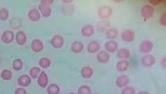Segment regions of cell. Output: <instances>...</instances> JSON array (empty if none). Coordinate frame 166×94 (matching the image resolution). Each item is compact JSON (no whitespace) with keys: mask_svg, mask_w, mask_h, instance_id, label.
I'll use <instances>...</instances> for the list:
<instances>
[{"mask_svg":"<svg viewBox=\"0 0 166 94\" xmlns=\"http://www.w3.org/2000/svg\"><path fill=\"white\" fill-rule=\"evenodd\" d=\"M117 55L119 58H128L130 56V52L129 50L127 49L121 48L118 50Z\"/></svg>","mask_w":166,"mask_h":94,"instance_id":"7402d4cb","label":"cell"},{"mask_svg":"<svg viewBox=\"0 0 166 94\" xmlns=\"http://www.w3.org/2000/svg\"><path fill=\"white\" fill-rule=\"evenodd\" d=\"M94 27L91 25H87L83 27L81 30L82 35L86 37H90L94 32Z\"/></svg>","mask_w":166,"mask_h":94,"instance_id":"9a60e30c","label":"cell"},{"mask_svg":"<svg viewBox=\"0 0 166 94\" xmlns=\"http://www.w3.org/2000/svg\"><path fill=\"white\" fill-rule=\"evenodd\" d=\"M123 40L126 42H133L135 39V33L132 31L128 30L124 31L122 35Z\"/></svg>","mask_w":166,"mask_h":94,"instance_id":"4fadbf2b","label":"cell"},{"mask_svg":"<svg viewBox=\"0 0 166 94\" xmlns=\"http://www.w3.org/2000/svg\"><path fill=\"white\" fill-rule=\"evenodd\" d=\"M39 85L43 88L47 86L48 83V78L47 75L44 71H42L40 73L37 80Z\"/></svg>","mask_w":166,"mask_h":94,"instance_id":"9c48e42d","label":"cell"},{"mask_svg":"<svg viewBox=\"0 0 166 94\" xmlns=\"http://www.w3.org/2000/svg\"><path fill=\"white\" fill-rule=\"evenodd\" d=\"M13 68L16 70H19L21 69L22 67V63L21 59H16L13 62Z\"/></svg>","mask_w":166,"mask_h":94,"instance_id":"4316f807","label":"cell"},{"mask_svg":"<svg viewBox=\"0 0 166 94\" xmlns=\"http://www.w3.org/2000/svg\"><path fill=\"white\" fill-rule=\"evenodd\" d=\"M137 94H150V93L147 91H141L139 92Z\"/></svg>","mask_w":166,"mask_h":94,"instance_id":"836d02e7","label":"cell"},{"mask_svg":"<svg viewBox=\"0 0 166 94\" xmlns=\"http://www.w3.org/2000/svg\"><path fill=\"white\" fill-rule=\"evenodd\" d=\"M9 15V11L7 9L3 8L0 9V20L6 21L8 19Z\"/></svg>","mask_w":166,"mask_h":94,"instance_id":"d4e9b609","label":"cell"},{"mask_svg":"<svg viewBox=\"0 0 166 94\" xmlns=\"http://www.w3.org/2000/svg\"><path fill=\"white\" fill-rule=\"evenodd\" d=\"M112 9L109 6H105L101 8L98 11V15L102 19H105L110 17L112 14Z\"/></svg>","mask_w":166,"mask_h":94,"instance_id":"5b68a950","label":"cell"},{"mask_svg":"<svg viewBox=\"0 0 166 94\" xmlns=\"http://www.w3.org/2000/svg\"><path fill=\"white\" fill-rule=\"evenodd\" d=\"M64 43V38L60 36L56 35L54 36L50 41L51 45L56 49L62 47Z\"/></svg>","mask_w":166,"mask_h":94,"instance_id":"3957f363","label":"cell"},{"mask_svg":"<svg viewBox=\"0 0 166 94\" xmlns=\"http://www.w3.org/2000/svg\"><path fill=\"white\" fill-rule=\"evenodd\" d=\"M106 50L111 53L115 52L118 48V43L115 41H110L107 42L105 45Z\"/></svg>","mask_w":166,"mask_h":94,"instance_id":"2e32d148","label":"cell"},{"mask_svg":"<svg viewBox=\"0 0 166 94\" xmlns=\"http://www.w3.org/2000/svg\"><path fill=\"white\" fill-rule=\"evenodd\" d=\"M100 48V46L98 42L92 41L89 43L87 47V50L90 53H94L98 51Z\"/></svg>","mask_w":166,"mask_h":94,"instance_id":"ffe728a7","label":"cell"},{"mask_svg":"<svg viewBox=\"0 0 166 94\" xmlns=\"http://www.w3.org/2000/svg\"><path fill=\"white\" fill-rule=\"evenodd\" d=\"M149 2L152 5L154 6L157 5H158L161 4L162 2V1L161 0H151V1H149Z\"/></svg>","mask_w":166,"mask_h":94,"instance_id":"4dcf8cb0","label":"cell"},{"mask_svg":"<svg viewBox=\"0 0 166 94\" xmlns=\"http://www.w3.org/2000/svg\"><path fill=\"white\" fill-rule=\"evenodd\" d=\"M142 17L145 20L151 18L153 13V8L150 5H146L143 7L141 11Z\"/></svg>","mask_w":166,"mask_h":94,"instance_id":"6da1fadb","label":"cell"},{"mask_svg":"<svg viewBox=\"0 0 166 94\" xmlns=\"http://www.w3.org/2000/svg\"><path fill=\"white\" fill-rule=\"evenodd\" d=\"M53 2V1H51V0H50V1H42L41 2V3H43L49 5L52 4Z\"/></svg>","mask_w":166,"mask_h":94,"instance_id":"1f68e13d","label":"cell"},{"mask_svg":"<svg viewBox=\"0 0 166 94\" xmlns=\"http://www.w3.org/2000/svg\"><path fill=\"white\" fill-rule=\"evenodd\" d=\"M129 79L127 76L122 75L118 77L116 80V85L119 88H125L129 85Z\"/></svg>","mask_w":166,"mask_h":94,"instance_id":"277c9868","label":"cell"},{"mask_svg":"<svg viewBox=\"0 0 166 94\" xmlns=\"http://www.w3.org/2000/svg\"><path fill=\"white\" fill-rule=\"evenodd\" d=\"M38 9L45 17H49L51 14V9L49 5L41 3L39 5Z\"/></svg>","mask_w":166,"mask_h":94,"instance_id":"30bf717a","label":"cell"},{"mask_svg":"<svg viewBox=\"0 0 166 94\" xmlns=\"http://www.w3.org/2000/svg\"><path fill=\"white\" fill-rule=\"evenodd\" d=\"M70 94H76L75 93L72 92L70 93Z\"/></svg>","mask_w":166,"mask_h":94,"instance_id":"d590c367","label":"cell"},{"mask_svg":"<svg viewBox=\"0 0 166 94\" xmlns=\"http://www.w3.org/2000/svg\"><path fill=\"white\" fill-rule=\"evenodd\" d=\"M156 58L152 55H148L143 57L141 59V63L145 67H150L155 63Z\"/></svg>","mask_w":166,"mask_h":94,"instance_id":"7a4b0ae2","label":"cell"},{"mask_svg":"<svg viewBox=\"0 0 166 94\" xmlns=\"http://www.w3.org/2000/svg\"><path fill=\"white\" fill-rule=\"evenodd\" d=\"M41 70L39 68L34 67L32 68L30 71V74L33 78H36L41 73Z\"/></svg>","mask_w":166,"mask_h":94,"instance_id":"f1b7e54d","label":"cell"},{"mask_svg":"<svg viewBox=\"0 0 166 94\" xmlns=\"http://www.w3.org/2000/svg\"><path fill=\"white\" fill-rule=\"evenodd\" d=\"M44 48L42 42L38 39H33L31 43V48L32 50L36 53L41 51Z\"/></svg>","mask_w":166,"mask_h":94,"instance_id":"ba28073f","label":"cell"},{"mask_svg":"<svg viewBox=\"0 0 166 94\" xmlns=\"http://www.w3.org/2000/svg\"><path fill=\"white\" fill-rule=\"evenodd\" d=\"M153 47V44L150 41L146 40L143 42L140 45L141 51L144 53L151 51Z\"/></svg>","mask_w":166,"mask_h":94,"instance_id":"8fae6325","label":"cell"},{"mask_svg":"<svg viewBox=\"0 0 166 94\" xmlns=\"http://www.w3.org/2000/svg\"><path fill=\"white\" fill-rule=\"evenodd\" d=\"M161 63L163 67L165 68H166V58L165 57L162 59Z\"/></svg>","mask_w":166,"mask_h":94,"instance_id":"d6a6232c","label":"cell"},{"mask_svg":"<svg viewBox=\"0 0 166 94\" xmlns=\"http://www.w3.org/2000/svg\"><path fill=\"white\" fill-rule=\"evenodd\" d=\"M60 91V89L59 86L55 84H50L47 89L48 94H59Z\"/></svg>","mask_w":166,"mask_h":94,"instance_id":"44dd1931","label":"cell"},{"mask_svg":"<svg viewBox=\"0 0 166 94\" xmlns=\"http://www.w3.org/2000/svg\"><path fill=\"white\" fill-rule=\"evenodd\" d=\"M129 66V63L127 60H123L118 62L117 65V69L118 71L123 72L127 70Z\"/></svg>","mask_w":166,"mask_h":94,"instance_id":"d6986e66","label":"cell"},{"mask_svg":"<svg viewBox=\"0 0 166 94\" xmlns=\"http://www.w3.org/2000/svg\"><path fill=\"white\" fill-rule=\"evenodd\" d=\"M29 18L32 21L37 22L41 19V15L39 10L36 9L30 10L28 13Z\"/></svg>","mask_w":166,"mask_h":94,"instance_id":"7c38bea8","label":"cell"},{"mask_svg":"<svg viewBox=\"0 0 166 94\" xmlns=\"http://www.w3.org/2000/svg\"><path fill=\"white\" fill-rule=\"evenodd\" d=\"M91 93L90 88L87 86H80L78 90V94H91Z\"/></svg>","mask_w":166,"mask_h":94,"instance_id":"484cf974","label":"cell"},{"mask_svg":"<svg viewBox=\"0 0 166 94\" xmlns=\"http://www.w3.org/2000/svg\"><path fill=\"white\" fill-rule=\"evenodd\" d=\"M118 31L115 27H112L108 30L106 32V36L108 38L113 39L117 37Z\"/></svg>","mask_w":166,"mask_h":94,"instance_id":"603a6c76","label":"cell"},{"mask_svg":"<svg viewBox=\"0 0 166 94\" xmlns=\"http://www.w3.org/2000/svg\"><path fill=\"white\" fill-rule=\"evenodd\" d=\"M71 49L72 52L75 53L81 52L83 49V45L81 41H76L74 42L71 46Z\"/></svg>","mask_w":166,"mask_h":94,"instance_id":"e0dca14e","label":"cell"},{"mask_svg":"<svg viewBox=\"0 0 166 94\" xmlns=\"http://www.w3.org/2000/svg\"><path fill=\"white\" fill-rule=\"evenodd\" d=\"M136 91L134 88L126 87L122 90L121 94H136Z\"/></svg>","mask_w":166,"mask_h":94,"instance_id":"83f0119b","label":"cell"},{"mask_svg":"<svg viewBox=\"0 0 166 94\" xmlns=\"http://www.w3.org/2000/svg\"><path fill=\"white\" fill-rule=\"evenodd\" d=\"M15 41L19 46L25 45L27 41V36L25 32L21 31L17 32L15 36Z\"/></svg>","mask_w":166,"mask_h":94,"instance_id":"8992f818","label":"cell"},{"mask_svg":"<svg viewBox=\"0 0 166 94\" xmlns=\"http://www.w3.org/2000/svg\"><path fill=\"white\" fill-rule=\"evenodd\" d=\"M14 37V33L13 31H5L3 33L1 37V40L4 43H10L13 41Z\"/></svg>","mask_w":166,"mask_h":94,"instance_id":"52a82bcc","label":"cell"},{"mask_svg":"<svg viewBox=\"0 0 166 94\" xmlns=\"http://www.w3.org/2000/svg\"><path fill=\"white\" fill-rule=\"evenodd\" d=\"M159 22L161 25L165 26L166 25V13H164L159 19Z\"/></svg>","mask_w":166,"mask_h":94,"instance_id":"f546056e","label":"cell"},{"mask_svg":"<svg viewBox=\"0 0 166 94\" xmlns=\"http://www.w3.org/2000/svg\"><path fill=\"white\" fill-rule=\"evenodd\" d=\"M51 64V62L49 58H43L40 59L39 64L41 67L43 69L48 68Z\"/></svg>","mask_w":166,"mask_h":94,"instance_id":"cb8c5ba5","label":"cell"},{"mask_svg":"<svg viewBox=\"0 0 166 94\" xmlns=\"http://www.w3.org/2000/svg\"><path fill=\"white\" fill-rule=\"evenodd\" d=\"M93 70L92 68L89 66H86L83 68L81 71V74L83 78L89 79L93 75Z\"/></svg>","mask_w":166,"mask_h":94,"instance_id":"ac0fdd59","label":"cell"},{"mask_svg":"<svg viewBox=\"0 0 166 94\" xmlns=\"http://www.w3.org/2000/svg\"><path fill=\"white\" fill-rule=\"evenodd\" d=\"M72 1H64V2H65L66 3H70L72 2Z\"/></svg>","mask_w":166,"mask_h":94,"instance_id":"e575fe53","label":"cell"},{"mask_svg":"<svg viewBox=\"0 0 166 94\" xmlns=\"http://www.w3.org/2000/svg\"><path fill=\"white\" fill-rule=\"evenodd\" d=\"M97 59L100 63H106L110 60V56L106 52L102 51L97 54Z\"/></svg>","mask_w":166,"mask_h":94,"instance_id":"5bb4252c","label":"cell"}]
</instances>
